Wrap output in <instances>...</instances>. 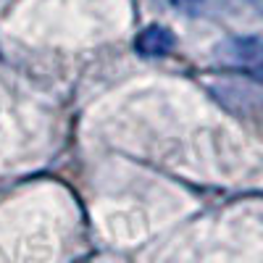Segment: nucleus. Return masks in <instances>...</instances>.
I'll return each instance as SVG.
<instances>
[{
  "instance_id": "2",
  "label": "nucleus",
  "mask_w": 263,
  "mask_h": 263,
  "mask_svg": "<svg viewBox=\"0 0 263 263\" xmlns=\"http://www.w3.org/2000/svg\"><path fill=\"white\" fill-rule=\"evenodd\" d=\"M174 45H177V37L168 27L161 24H150L135 37V50L145 58H163L174 50Z\"/></svg>"
},
{
  "instance_id": "1",
  "label": "nucleus",
  "mask_w": 263,
  "mask_h": 263,
  "mask_svg": "<svg viewBox=\"0 0 263 263\" xmlns=\"http://www.w3.org/2000/svg\"><path fill=\"white\" fill-rule=\"evenodd\" d=\"M216 58L232 71L263 77V37L260 34H237L224 40L216 48Z\"/></svg>"
}]
</instances>
